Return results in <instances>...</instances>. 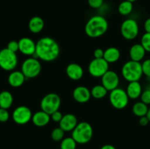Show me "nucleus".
<instances>
[{
	"mask_svg": "<svg viewBox=\"0 0 150 149\" xmlns=\"http://www.w3.org/2000/svg\"><path fill=\"white\" fill-rule=\"evenodd\" d=\"M60 47L58 42L49 37H44L36 42V51L32 57L46 62L54 61L59 57Z\"/></svg>",
	"mask_w": 150,
	"mask_h": 149,
	"instance_id": "f257e3e1",
	"label": "nucleus"
},
{
	"mask_svg": "<svg viewBox=\"0 0 150 149\" xmlns=\"http://www.w3.org/2000/svg\"><path fill=\"white\" fill-rule=\"evenodd\" d=\"M108 29V23L103 16L94 15L86 22L84 32L89 37L98 38L105 34Z\"/></svg>",
	"mask_w": 150,
	"mask_h": 149,
	"instance_id": "f03ea898",
	"label": "nucleus"
},
{
	"mask_svg": "<svg viewBox=\"0 0 150 149\" xmlns=\"http://www.w3.org/2000/svg\"><path fill=\"white\" fill-rule=\"evenodd\" d=\"M93 136V128L89 123L81 121L72 131V136L77 144H86L89 143Z\"/></svg>",
	"mask_w": 150,
	"mask_h": 149,
	"instance_id": "7ed1b4c3",
	"label": "nucleus"
},
{
	"mask_svg": "<svg viewBox=\"0 0 150 149\" xmlns=\"http://www.w3.org/2000/svg\"><path fill=\"white\" fill-rule=\"evenodd\" d=\"M122 74L127 82L139 81L144 74L142 63L133 60L126 61L122 67Z\"/></svg>",
	"mask_w": 150,
	"mask_h": 149,
	"instance_id": "20e7f679",
	"label": "nucleus"
},
{
	"mask_svg": "<svg viewBox=\"0 0 150 149\" xmlns=\"http://www.w3.org/2000/svg\"><path fill=\"white\" fill-rule=\"evenodd\" d=\"M61 106V98L56 93H48L42 98L40 108L42 110L51 115L55 111L59 110Z\"/></svg>",
	"mask_w": 150,
	"mask_h": 149,
	"instance_id": "39448f33",
	"label": "nucleus"
},
{
	"mask_svg": "<svg viewBox=\"0 0 150 149\" xmlns=\"http://www.w3.org/2000/svg\"><path fill=\"white\" fill-rule=\"evenodd\" d=\"M41 66L40 62L38 58L30 57L24 60L21 65V70L26 79L35 78L40 74Z\"/></svg>",
	"mask_w": 150,
	"mask_h": 149,
	"instance_id": "423d86ee",
	"label": "nucleus"
},
{
	"mask_svg": "<svg viewBox=\"0 0 150 149\" xmlns=\"http://www.w3.org/2000/svg\"><path fill=\"white\" fill-rule=\"evenodd\" d=\"M18 57L16 53L7 48L0 51V67L5 71H13L17 67Z\"/></svg>",
	"mask_w": 150,
	"mask_h": 149,
	"instance_id": "0eeeda50",
	"label": "nucleus"
},
{
	"mask_svg": "<svg viewBox=\"0 0 150 149\" xmlns=\"http://www.w3.org/2000/svg\"><path fill=\"white\" fill-rule=\"evenodd\" d=\"M109 101L111 105L117 110H122L127 106L129 97L126 91L117 88L111 91L109 94Z\"/></svg>",
	"mask_w": 150,
	"mask_h": 149,
	"instance_id": "6e6552de",
	"label": "nucleus"
},
{
	"mask_svg": "<svg viewBox=\"0 0 150 149\" xmlns=\"http://www.w3.org/2000/svg\"><path fill=\"white\" fill-rule=\"evenodd\" d=\"M120 32L122 36L127 40H133L136 39L139 33L138 22L133 18L126 19L122 23Z\"/></svg>",
	"mask_w": 150,
	"mask_h": 149,
	"instance_id": "1a4fd4ad",
	"label": "nucleus"
},
{
	"mask_svg": "<svg viewBox=\"0 0 150 149\" xmlns=\"http://www.w3.org/2000/svg\"><path fill=\"white\" fill-rule=\"evenodd\" d=\"M109 69V64L104 58H94L88 66L89 74L94 77H101Z\"/></svg>",
	"mask_w": 150,
	"mask_h": 149,
	"instance_id": "9d476101",
	"label": "nucleus"
},
{
	"mask_svg": "<svg viewBox=\"0 0 150 149\" xmlns=\"http://www.w3.org/2000/svg\"><path fill=\"white\" fill-rule=\"evenodd\" d=\"M32 112L30 108L21 105L18 106L14 110L12 114V118L16 124L19 125H24L32 121Z\"/></svg>",
	"mask_w": 150,
	"mask_h": 149,
	"instance_id": "9b49d317",
	"label": "nucleus"
},
{
	"mask_svg": "<svg viewBox=\"0 0 150 149\" xmlns=\"http://www.w3.org/2000/svg\"><path fill=\"white\" fill-rule=\"evenodd\" d=\"M101 83L108 91H111L118 88L120 77L116 72L108 70L101 77Z\"/></svg>",
	"mask_w": 150,
	"mask_h": 149,
	"instance_id": "f8f14e48",
	"label": "nucleus"
},
{
	"mask_svg": "<svg viewBox=\"0 0 150 149\" xmlns=\"http://www.w3.org/2000/svg\"><path fill=\"white\" fill-rule=\"evenodd\" d=\"M19 51L25 56H32L36 51V42L29 37H22L18 40Z\"/></svg>",
	"mask_w": 150,
	"mask_h": 149,
	"instance_id": "ddd939ff",
	"label": "nucleus"
},
{
	"mask_svg": "<svg viewBox=\"0 0 150 149\" xmlns=\"http://www.w3.org/2000/svg\"><path fill=\"white\" fill-rule=\"evenodd\" d=\"M91 96V91L83 86H79L75 88L73 91V98L79 103H86L89 102Z\"/></svg>",
	"mask_w": 150,
	"mask_h": 149,
	"instance_id": "4468645a",
	"label": "nucleus"
},
{
	"mask_svg": "<svg viewBox=\"0 0 150 149\" xmlns=\"http://www.w3.org/2000/svg\"><path fill=\"white\" fill-rule=\"evenodd\" d=\"M59 127L64 131H72L78 124V120L76 115L72 113H67L63 115L59 123Z\"/></svg>",
	"mask_w": 150,
	"mask_h": 149,
	"instance_id": "2eb2a0df",
	"label": "nucleus"
},
{
	"mask_svg": "<svg viewBox=\"0 0 150 149\" xmlns=\"http://www.w3.org/2000/svg\"><path fill=\"white\" fill-rule=\"evenodd\" d=\"M66 74L67 77L73 80H79L83 75V69L80 64L71 63L66 67Z\"/></svg>",
	"mask_w": 150,
	"mask_h": 149,
	"instance_id": "dca6fc26",
	"label": "nucleus"
},
{
	"mask_svg": "<svg viewBox=\"0 0 150 149\" xmlns=\"http://www.w3.org/2000/svg\"><path fill=\"white\" fill-rule=\"evenodd\" d=\"M51 119V115L41 110L32 115V122L36 127H42L48 124Z\"/></svg>",
	"mask_w": 150,
	"mask_h": 149,
	"instance_id": "f3484780",
	"label": "nucleus"
},
{
	"mask_svg": "<svg viewBox=\"0 0 150 149\" xmlns=\"http://www.w3.org/2000/svg\"><path fill=\"white\" fill-rule=\"evenodd\" d=\"M146 51L144 48L141 43H136L132 45L129 51V55H130V60L140 62L141 61L144 59L145 55H146Z\"/></svg>",
	"mask_w": 150,
	"mask_h": 149,
	"instance_id": "a211bd4d",
	"label": "nucleus"
},
{
	"mask_svg": "<svg viewBox=\"0 0 150 149\" xmlns=\"http://www.w3.org/2000/svg\"><path fill=\"white\" fill-rule=\"evenodd\" d=\"M143 89L139 81L129 82L127 86L126 92L127 93L129 99H137L142 95Z\"/></svg>",
	"mask_w": 150,
	"mask_h": 149,
	"instance_id": "6ab92c4d",
	"label": "nucleus"
},
{
	"mask_svg": "<svg viewBox=\"0 0 150 149\" xmlns=\"http://www.w3.org/2000/svg\"><path fill=\"white\" fill-rule=\"evenodd\" d=\"M26 77L21 71H12L9 74L8 83L13 88H18L24 83Z\"/></svg>",
	"mask_w": 150,
	"mask_h": 149,
	"instance_id": "aec40b11",
	"label": "nucleus"
},
{
	"mask_svg": "<svg viewBox=\"0 0 150 149\" xmlns=\"http://www.w3.org/2000/svg\"><path fill=\"white\" fill-rule=\"evenodd\" d=\"M44 26H45V23H44L43 19L40 16L32 17L29 20V23H28L29 31L34 34H38L42 32Z\"/></svg>",
	"mask_w": 150,
	"mask_h": 149,
	"instance_id": "412c9836",
	"label": "nucleus"
},
{
	"mask_svg": "<svg viewBox=\"0 0 150 149\" xmlns=\"http://www.w3.org/2000/svg\"><path fill=\"white\" fill-rule=\"evenodd\" d=\"M120 56L121 53L118 48L115 47H110L104 51L103 58L108 64H112L117 62L120 59Z\"/></svg>",
	"mask_w": 150,
	"mask_h": 149,
	"instance_id": "4be33fe9",
	"label": "nucleus"
},
{
	"mask_svg": "<svg viewBox=\"0 0 150 149\" xmlns=\"http://www.w3.org/2000/svg\"><path fill=\"white\" fill-rule=\"evenodd\" d=\"M13 102V96L8 91H2L0 92V108L9 109Z\"/></svg>",
	"mask_w": 150,
	"mask_h": 149,
	"instance_id": "5701e85b",
	"label": "nucleus"
},
{
	"mask_svg": "<svg viewBox=\"0 0 150 149\" xmlns=\"http://www.w3.org/2000/svg\"><path fill=\"white\" fill-rule=\"evenodd\" d=\"M148 110H149V107H148V105L144 103L142 101L136 102L133 105V108H132L133 113L136 116L139 117V118L146 115Z\"/></svg>",
	"mask_w": 150,
	"mask_h": 149,
	"instance_id": "b1692460",
	"label": "nucleus"
},
{
	"mask_svg": "<svg viewBox=\"0 0 150 149\" xmlns=\"http://www.w3.org/2000/svg\"><path fill=\"white\" fill-rule=\"evenodd\" d=\"M108 91L101 85H96L91 90V95L95 99H101L105 97Z\"/></svg>",
	"mask_w": 150,
	"mask_h": 149,
	"instance_id": "393cba45",
	"label": "nucleus"
},
{
	"mask_svg": "<svg viewBox=\"0 0 150 149\" xmlns=\"http://www.w3.org/2000/svg\"><path fill=\"white\" fill-rule=\"evenodd\" d=\"M133 9V2L124 0L118 6V11L122 15H128L132 13Z\"/></svg>",
	"mask_w": 150,
	"mask_h": 149,
	"instance_id": "a878e982",
	"label": "nucleus"
},
{
	"mask_svg": "<svg viewBox=\"0 0 150 149\" xmlns=\"http://www.w3.org/2000/svg\"><path fill=\"white\" fill-rule=\"evenodd\" d=\"M77 143L72 137H65L60 143V149H76Z\"/></svg>",
	"mask_w": 150,
	"mask_h": 149,
	"instance_id": "bb28decb",
	"label": "nucleus"
},
{
	"mask_svg": "<svg viewBox=\"0 0 150 149\" xmlns=\"http://www.w3.org/2000/svg\"><path fill=\"white\" fill-rule=\"evenodd\" d=\"M64 132L65 131L61 129L60 127H57V128L54 129L51 131V137L54 141L56 142H59L64 139Z\"/></svg>",
	"mask_w": 150,
	"mask_h": 149,
	"instance_id": "cd10ccee",
	"label": "nucleus"
},
{
	"mask_svg": "<svg viewBox=\"0 0 150 149\" xmlns=\"http://www.w3.org/2000/svg\"><path fill=\"white\" fill-rule=\"evenodd\" d=\"M141 44L146 52L150 53V33L145 32L141 39Z\"/></svg>",
	"mask_w": 150,
	"mask_h": 149,
	"instance_id": "c85d7f7f",
	"label": "nucleus"
},
{
	"mask_svg": "<svg viewBox=\"0 0 150 149\" xmlns=\"http://www.w3.org/2000/svg\"><path fill=\"white\" fill-rule=\"evenodd\" d=\"M140 98L141 101L147 105H150V88H147L142 91Z\"/></svg>",
	"mask_w": 150,
	"mask_h": 149,
	"instance_id": "c756f323",
	"label": "nucleus"
},
{
	"mask_svg": "<svg viewBox=\"0 0 150 149\" xmlns=\"http://www.w3.org/2000/svg\"><path fill=\"white\" fill-rule=\"evenodd\" d=\"M142 67L143 74L147 77H150V58L144 60L142 63Z\"/></svg>",
	"mask_w": 150,
	"mask_h": 149,
	"instance_id": "7c9ffc66",
	"label": "nucleus"
},
{
	"mask_svg": "<svg viewBox=\"0 0 150 149\" xmlns=\"http://www.w3.org/2000/svg\"><path fill=\"white\" fill-rule=\"evenodd\" d=\"M10 118V113L7 109L0 108V122H7Z\"/></svg>",
	"mask_w": 150,
	"mask_h": 149,
	"instance_id": "2f4dec72",
	"label": "nucleus"
},
{
	"mask_svg": "<svg viewBox=\"0 0 150 149\" xmlns=\"http://www.w3.org/2000/svg\"><path fill=\"white\" fill-rule=\"evenodd\" d=\"M7 48L14 53H16L18 52V51H19L18 41L17 42V41L16 40H12L10 41V42H9L8 44H7Z\"/></svg>",
	"mask_w": 150,
	"mask_h": 149,
	"instance_id": "473e14b6",
	"label": "nucleus"
},
{
	"mask_svg": "<svg viewBox=\"0 0 150 149\" xmlns=\"http://www.w3.org/2000/svg\"><path fill=\"white\" fill-rule=\"evenodd\" d=\"M104 0H88V4L92 8L98 9L103 5Z\"/></svg>",
	"mask_w": 150,
	"mask_h": 149,
	"instance_id": "72a5a7b5",
	"label": "nucleus"
},
{
	"mask_svg": "<svg viewBox=\"0 0 150 149\" xmlns=\"http://www.w3.org/2000/svg\"><path fill=\"white\" fill-rule=\"evenodd\" d=\"M63 115L59 110L55 111L54 112H53L51 115V118L54 122L55 123H59L61 121Z\"/></svg>",
	"mask_w": 150,
	"mask_h": 149,
	"instance_id": "f704fd0d",
	"label": "nucleus"
},
{
	"mask_svg": "<svg viewBox=\"0 0 150 149\" xmlns=\"http://www.w3.org/2000/svg\"><path fill=\"white\" fill-rule=\"evenodd\" d=\"M93 55L95 58H103L104 51L102 48H97L94 51Z\"/></svg>",
	"mask_w": 150,
	"mask_h": 149,
	"instance_id": "c9c22d12",
	"label": "nucleus"
},
{
	"mask_svg": "<svg viewBox=\"0 0 150 149\" xmlns=\"http://www.w3.org/2000/svg\"><path fill=\"white\" fill-rule=\"evenodd\" d=\"M139 124H140L142 127H146V126H147L148 124H149V119H148L147 116L145 115V116H142L141 117V118H139Z\"/></svg>",
	"mask_w": 150,
	"mask_h": 149,
	"instance_id": "e433bc0d",
	"label": "nucleus"
},
{
	"mask_svg": "<svg viewBox=\"0 0 150 149\" xmlns=\"http://www.w3.org/2000/svg\"><path fill=\"white\" fill-rule=\"evenodd\" d=\"M144 28L146 33H150V18L146 19L144 23Z\"/></svg>",
	"mask_w": 150,
	"mask_h": 149,
	"instance_id": "4c0bfd02",
	"label": "nucleus"
},
{
	"mask_svg": "<svg viewBox=\"0 0 150 149\" xmlns=\"http://www.w3.org/2000/svg\"><path fill=\"white\" fill-rule=\"evenodd\" d=\"M100 149H117V148H116L114 145H112L106 144V145H104L103 146H102Z\"/></svg>",
	"mask_w": 150,
	"mask_h": 149,
	"instance_id": "58836bf2",
	"label": "nucleus"
},
{
	"mask_svg": "<svg viewBox=\"0 0 150 149\" xmlns=\"http://www.w3.org/2000/svg\"><path fill=\"white\" fill-rule=\"evenodd\" d=\"M146 116H147L148 119H149V123H150V108H149V110H148L147 114H146Z\"/></svg>",
	"mask_w": 150,
	"mask_h": 149,
	"instance_id": "ea45409f",
	"label": "nucleus"
},
{
	"mask_svg": "<svg viewBox=\"0 0 150 149\" xmlns=\"http://www.w3.org/2000/svg\"><path fill=\"white\" fill-rule=\"evenodd\" d=\"M126 1H130V2H135L136 1H137V0H126Z\"/></svg>",
	"mask_w": 150,
	"mask_h": 149,
	"instance_id": "a19ab883",
	"label": "nucleus"
}]
</instances>
